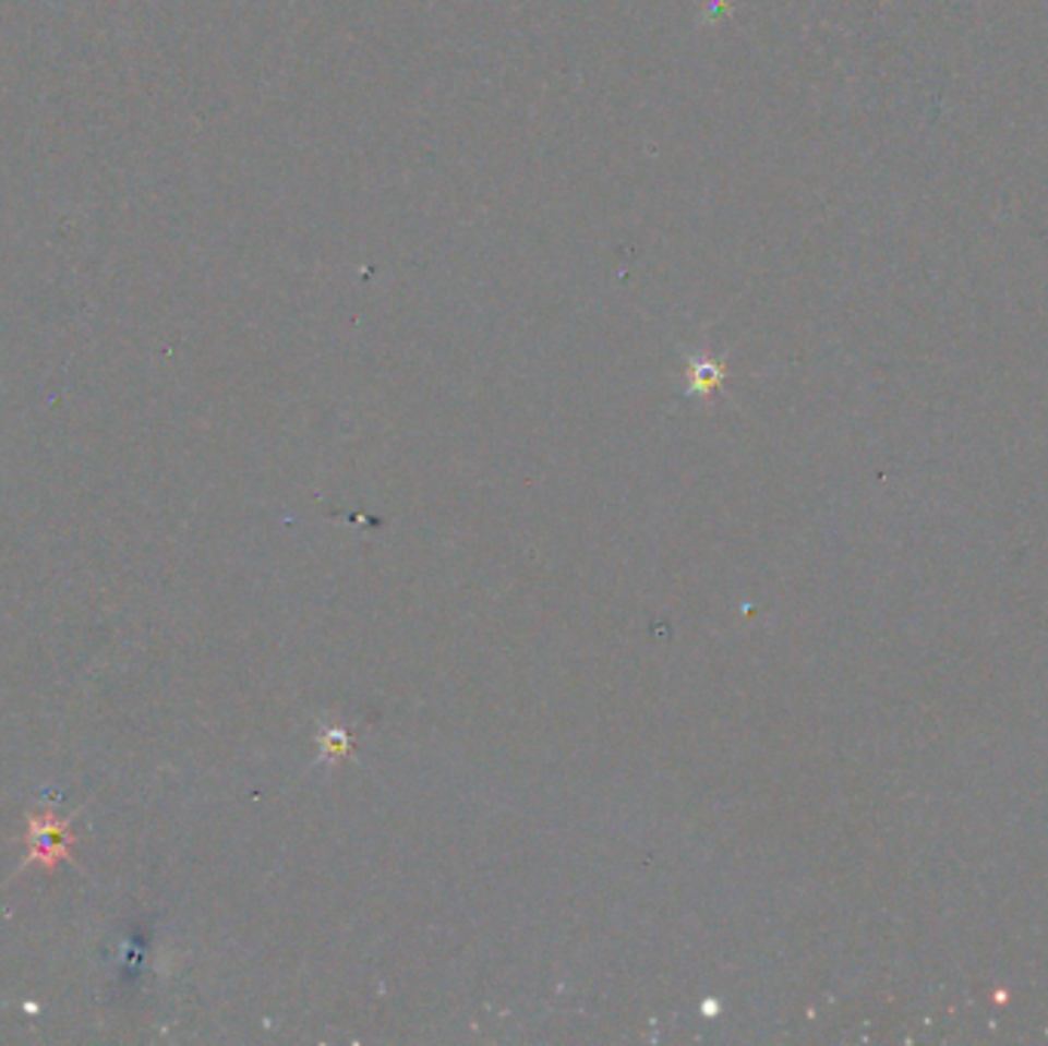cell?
Masks as SVG:
<instances>
[{"label": "cell", "mask_w": 1048, "mask_h": 1046, "mask_svg": "<svg viewBox=\"0 0 1048 1046\" xmlns=\"http://www.w3.org/2000/svg\"><path fill=\"white\" fill-rule=\"evenodd\" d=\"M28 853L32 859L52 863L56 856H68V829L65 822H52V817L34 819L28 829Z\"/></svg>", "instance_id": "6da1fadb"}]
</instances>
